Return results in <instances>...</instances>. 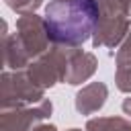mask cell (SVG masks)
I'll list each match as a JSON object with an SVG mask.
<instances>
[{
	"instance_id": "obj_1",
	"label": "cell",
	"mask_w": 131,
	"mask_h": 131,
	"mask_svg": "<svg viewBox=\"0 0 131 131\" xmlns=\"http://www.w3.org/2000/svg\"><path fill=\"white\" fill-rule=\"evenodd\" d=\"M98 20L94 0H55L45 8V29L53 41L82 43Z\"/></svg>"
}]
</instances>
